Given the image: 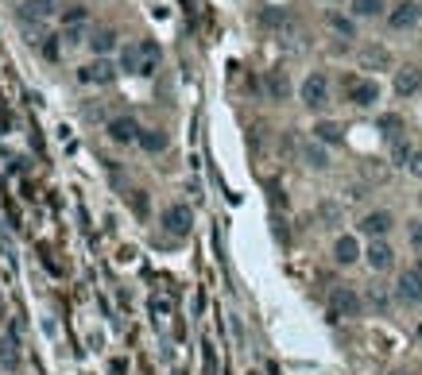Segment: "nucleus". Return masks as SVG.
Wrapping results in <instances>:
<instances>
[{
  "instance_id": "1",
  "label": "nucleus",
  "mask_w": 422,
  "mask_h": 375,
  "mask_svg": "<svg viewBox=\"0 0 422 375\" xmlns=\"http://www.w3.org/2000/svg\"><path fill=\"white\" fill-rule=\"evenodd\" d=\"M360 310H364V302H360V294L353 287H333L329 290V317L341 321V317H360Z\"/></svg>"
},
{
  "instance_id": "2",
  "label": "nucleus",
  "mask_w": 422,
  "mask_h": 375,
  "mask_svg": "<svg viewBox=\"0 0 422 375\" xmlns=\"http://www.w3.org/2000/svg\"><path fill=\"white\" fill-rule=\"evenodd\" d=\"M190 228H194V213H190V205H171V209H163V232L174 240L190 236Z\"/></svg>"
},
{
  "instance_id": "3",
  "label": "nucleus",
  "mask_w": 422,
  "mask_h": 375,
  "mask_svg": "<svg viewBox=\"0 0 422 375\" xmlns=\"http://www.w3.org/2000/svg\"><path fill=\"white\" fill-rule=\"evenodd\" d=\"M418 20H422L418 0H399V4H395L391 12H388L391 31H411V28H418Z\"/></svg>"
},
{
  "instance_id": "4",
  "label": "nucleus",
  "mask_w": 422,
  "mask_h": 375,
  "mask_svg": "<svg viewBox=\"0 0 422 375\" xmlns=\"http://www.w3.org/2000/svg\"><path fill=\"white\" fill-rule=\"evenodd\" d=\"M298 93H302L306 109H325V105H329V82H325V74H310Z\"/></svg>"
},
{
  "instance_id": "5",
  "label": "nucleus",
  "mask_w": 422,
  "mask_h": 375,
  "mask_svg": "<svg viewBox=\"0 0 422 375\" xmlns=\"http://www.w3.org/2000/svg\"><path fill=\"white\" fill-rule=\"evenodd\" d=\"M139 136H144V128H139L132 116H112L109 120V139L112 144H139Z\"/></svg>"
},
{
  "instance_id": "6",
  "label": "nucleus",
  "mask_w": 422,
  "mask_h": 375,
  "mask_svg": "<svg viewBox=\"0 0 422 375\" xmlns=\"http://www.w3.org/2000/svg\"><path fill=\"white\" fill-rule=\"evenodd\" d=\"M395 298L407 302V306H418L422 302V275L418 271H403L399 282H395Z\"/></svg>"
},
{
  "instance_id": "7",
  "label": "nucleus",
  "mask_w": 422,
  "mask_h": 375,
  "mask_svg": "<svg viewBox=\"0 0 422 375\" xmlns=\"http://www.w3.org/2000/svg\"><path fill=\"white\" fill-rule=\"evenodd\" d=\"M82 82H97V85H109V82H117V66H112L109 58H97V62H90V66H82Z\"/></svg>"
},
{
  "instance_id": "8",
  "label": "nucleus",
  "mask_w": 422,
  "mask_h": 375,
  "mask_svg": "<svg viewBox=\"0 0 422 375\" xmlns=\"http://www.w3.org/2000/svg\"><path fill=\"white\" fill-rule=\"evenodd\" d=\"M360 232H364V236H372V240H384V236L391 232V213H388V209L368 213V217L360 221Z\"/></svg>"
},
{
  "instance_id": "9",
  "label": "nucleus",
  "mask_w": 422,
  "mask_h": 375,
  "mask_svg": "<svg viewBox=\"0 0 422 375\" xmlns=\"http://www.w3.org/2000/svg\"><path fill=\"white\" fill-rule=\"evenodd\" d=\"M349 101H353L357 109H372V105L380 101V85L376 82H349Z\"/></svg>"
},
{
  "instance_id": "10",
  "label": "nucleus",
  "mask_w": 422,
  "mask_h": 375,
  "mask_svg": "<svg viewBox=\"0 0 422 375\" xmlns=\"http://www.w3.org/2000/svg\"><path fill=\"white\" fill-rule=\"evenodd\" d=\"M364 260L372 271H391L395 267V252H391V244H384V240H372V248L364 252Z\"/></svg>"
},
{
  "instance_id": "11",
  "label": "nucleus",
  "mask_w": 422,
  "mask_h": 375,
  "mask_svg": "<svg viewBox=\"0 0 422 375\" xmlns=\"http://www.w3.org/2000/svg\"><path fill=\"white\" fill-rule=\"evenodd\" d=\"M418 89H422V70L418 66L395 70V93L399 97H411V93H418Z\"/></svg>"
},
{
  "instance_id": "12",
  "label": "nucleus",
  "mask_w": 422,
  "mask_h": 375,
  "mask_svg": "<svg viewBox=\"0 0 422 375\" xmlns=\"http://www.w3.org/2000/svg\"><path fill=\"white\" fill-rule=\"evenodd\" d=\"M333 260H337L341 267L357 263V260H360V244H357V236H337V244H333Z\"/></svg>"
},
{
  "instance_id": "13",
  "label": "nucleus",
  "mask_w": 422,
  "mask_h": 375,
  "mask_svg": "<svg viewBox=\"0 0 422 375\" xmlns=\"http://www.w3.org/2000/svg\"><path fill=\"white\" fill-rule=\"evenodd\" d=\"M263 89H268L271 101H287V93H291V82H287L283 70H268V78H263Z\"/></svg>"
},
{
  "instance_id": "14",
  "label": "nucleus",
  "mask_w": 422,
  "mask_h": 375,
  "mask_svg": "<svg viewBox=\"0 0 422 375\" xmlns=\"http://www.w3.org/2000/svg\"><path fill=\"white\" fill-rule=\"evenodd\" d=\"M155 70H159V47H155L152 39H144V43H139V74L152 78Z\"/></svg>"
},
{
  "instance_id": "15",
  "label": "nucleus",
  "mask_w": 422,
  "mask_h": 375,
  "mask_svg": "<svg viewBox=\"0 0 422 375\" xmlns=\"http://www.w3.org/2000/svg\"><path fill=\"white\" fill-rule=\"evenodd\" d=\"M0 368H4V371H16V368H20V344H16L12 333L0 341Z\"/></svg>"
},
{
  "instance_id": "16",
  "label": "nucleus",
  "mask_w": 422,
  "mask_h": 375,
  "mask_svg": "<svg viewBox=\"0 0 422 375\" xmlns=\"http://www.w3.org/2000/svg\"><path fill=\"white\" fill-rule=\"evenodd\" d=\"M314 139H318V144H341L345 132H341V124H333V120H318L314 124Z\"/></svg>"
},
{
  "instance_id": "17",
  "label": "nucleus",
  "mask_w": 422,
  "mask_h": 375,
  "mask_svg": "<svg viewBox=\"0 0 422 375\" xmlns=\"http://www.w3.org/2000/svg\"><path fill=\"white\" fill-rule=\"evenodd\" d=\"M260 23H263V28H271V31H283V28H291V16H287L283 8H263Z\"/></svg>"
},
{
  "instance_id": "18",
  "label": "nucleus",
  "mask_w": 422,
  "mask_h": 375,
  "mask_svg": "<svg viewBox=\"0 0 422 375\" xmlns=\"http://www.w3.org/2000/svg\"><path fill=\"white\" fill-rule=\"evenodd\" d=\"M139 147H144L147 155H159V151H167V132H159V128H147L144 136H139Z\"/></svg>"
},
{
  "instance_id": "19",
  "label": "nucleus",
  "mask_w": 422,
  "mask_h": 375,
  "mask_svg": "<svg viewBox=\"0 0 422 375\" xmlns=\"http://www.w3.org/2000/svg\"><path fill=\"white\" fill-rule=\"evenodd\" d=\"M51 16V0H28V4L20 8V20L31 23V20H47Z\"/></svg>"
},
{
  "instance_id": "20",
  "label": "nucleus",
  "mask_w": 422,
  "mask_h": 375,
  "mask_svg": "<svg viewBox=\"0 0 422 375\" xmlns=\"http://www.w3.org/2000/svg\"><path fill=\"white\" fill-rule=\"evenodd\" d=\"M302 159H306V167H314V171H325V167H329V155H325L322 144H302Z\"/></svg>"
},
{
  "instance_id": "21",
  "label": "nucleus",
  "mask_w": 422,
  "mask_h": 375,
  "mask_svg": "<svg viewBox=\"0 0 422 375\" xmlns=\"http://www.w3.org/2000/svg\"><path fill=\"white\" fill-rule=\"evenodd\" d=\"M360 66H391V55L384 47H364L360 51Z\"/></svg>"
},
{
  "instance_id": "22",
  "label": "nucleus",
  "mask_w": 422,
  "mask_h": 375,
  "mask_svg": "<svg viewBox=\"0 0 422 375\" xmlns=\"http://www.w3.org/2000/svg\"><path fill=\"white\" fill-rule=\"evenodd\" d=\"M90 47H93V55H101V58H105L112 47H117V31H97V35L90 39Z\"/></svg>"
},
{
  "instance_id": "23",
  "label": "nucleus",
  "mask_w": 422,
  "mask_h": 375,
  "mask_svg": "<svg viewBox=\"0 0 422 375\" xmlns=\"http://www.w3.org/2000/svg\"><path fill=\"white\" fill-rule=\"evenodd\" d=\"M325 20H329V28L337 31V35H345V39H357V28H353V20H345L341 12H329Z\"/></svg>"
},
{
  "instance_id": "24",
  "label": "nucleus",
  "mask_w": 422,
  "mask_h": 375,
  "mask_svg": "<svg viewBox=\"0 0 422 375\" xmlns=\"http://www.w3.org/2000/svg\"><path fill=\"white\" fill-rule=\"evenodd\" d=\"M368 306H372V310H380V314H388V306H391V294L384 290V287H368Z\"/></svg>"
},
{
  "instance_id": "25",
  "label": "nucleus",
  "mask_w": 422,
  "mask_h": 375,
  "mask_svg": "<svg viewBox=\"0 0 422 375\" xmlns=\"http://www.w3.org/2000/svg\"><path fill=\"white\" fill-rule=\"evenodd\" d=\"M120 70L139 74V43H136V47H125V51H120Z\"/></svg>"
},
{
  "instance_id": "26",
  "label": "nucleus",
  "mask_w": 422,
  "mask_h": 375,
  "mask_svg": "<svg viewBox=\"0 0 422 375\" xmlns=\"http://www.w3.org/2000/svg\"><path fill=\"white\" fill-rule=\"evenodd\" d=\"M353 12L364 16V20H368V16H380L384 12V0H353Z\"/></svg>"
},
{
  "instance_id": "27",
  "label": "nucleus",
  "mask_w": 422,
  "mask_h": 375,
  "mask_svg": "<svg viewBox=\"0 0 422 375\" xmlns=\"http://www.w3.org/2000/svg\"><path fill=\"white\" fill-rule=\"evenodd\" d=\"M399 128H403V120H399V116H395V112H388V116H380V132H384V136H399Z\"/></svg>"
},
{
  "instance_id": "28",
  "label": "nucleus",
  "mask_w": 422,
  "mask_h": 375,
  "mask_svg": "<svg viewBox=\"0 0 422 375\" xmlns=\"http://www.w3.org/2000/svg\"><path fill=\"white\" fill-rule=\"evenodd\" d=\"M411 155H415V151H411L407 144H399V139H395V147H391V159H395V163H399V167H411Z\"/></svg>"
},
{
  "instance_id": "29",
  "label": "nucleus",
  "mask_w": 422,
  "mask_h": 375,
  "mask_svg": "<svg viewBox=\"0 0 422 375\" xmlns=\"http://www.w3.org/2000/svg\"><path fill=\"white\" fill-rule=\"evenodd\" d=\"M63 43H66V47H78V43H85V31H82V23L66 28V31H63Z\"/></svg>"
},
{
  "instance_id": "30",
  "label": "nucleus",
  "mask_w": 422,
  "mask_h": 375,
  "mask_svg": "<svg viewBox=\"0 0 422 375\" xmlns=\"http://www.w3.org/2000/svg\"><path fill=\"white\" fill-rule=\"evenodd\" d=\"M132 209H136L139 217H147V194H144V190H136V194H132Z\"/></svg>"
},
{
  "instance_id": "31",
  "label": "nucleus",
  "mask_w": 422,
  "mask_h": 375,
  "mask_svg": "<svg viewBox=\"0 0 422 375\" xmlns=\"http://www.w3.org/2000/svg\"><path fill=\"white\" fill-rule=\"evenodd\" d=\"M85 16H90L85 8H70V12H66V28H74V23H85Z\"/></svg>"
},
{
  "instance_id": "32",
  "label": "nucleus",
  "mask_w": 422,
  "mask_h": 375,
  "mask_svg": "<svg viewBox=\"0 0 422 375\" xmlns=\"http://www.w3.org/2000/svg\"><path fill=\"white\" fill-rule=\"evenodd\" d=\"M407 236H411V244H415V248H422V221H411Z\"/></svg>"
},
{
  "instance_id": "33",
  "label": "nucleus",
  "mask_w": 422,
  "mask_h": 375,
  "mask_svg": "<svg viewBox=\"0 0 422 375\" xmlns=\"http://www.w3.org/2000/svg\"><path fill=\"white\" fill-rule=\"evenodd\" d=\"M411 174L422 178V151H415V155H411Z\"/></svg>"
},
{
  "instance_id": "34",
  "label": "nucleus",
  "mask_w": 422,
  "mask_h": 375,
  "mask_svg": "<svg viewBox=\"0 0 422 375\" xmlns=\"http://www.w3.org/2000/svg\"><path fill=\"white\" fill-rule=\"evenodd\" d=\"M155 314H171V298H155Z\"/></svg>"
},
{
  "instance_id": "35",
  "label": "nucleus",
  "mask_w": 422,
  "mask_h": 375,
  "mask_svg": "<svg viewBox=\"0 0 422 375\" xmlns=\"http://www.w3.org/2000/svg\"><path fill=\"white\" fill-rule=\"evenodd\" d=\"M418 341H422V329H418Z\"/></svg>"
},
{
  "instance_id": "36",
  "label": "nucleus",
  "mask_w": 422,
  "mask_h": 375,
  "mask_svg": "<svg viewBox=\"0 0 422 375\" xmlns=\"http://www.w3.org/2000/svg\"><path fill=\"white\" fill-rule=\"evenodd\" d=\"M248 375H260V371H248Z\"/></svg>"
}]
</instances>
